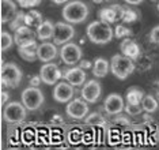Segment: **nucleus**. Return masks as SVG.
<instances>
[{
	"instance_id": "f257e3e1",
	"label": "nucleus",
	"mask_w": 159,
	"mask_h": 150,
	"mask_svg": "<svg viewBox=\"0 0 159 150\" xmlns=\"http://www.w3.org/2000/svg\"><path fill=\"white\" fill-rule=\"evenodd\" d=\"M86 34L89 40L93 44L97 45H103V44H109L113 40L114 31L110 27L109 23L103 21H94L86 29Z\"/></svg>"
},
{
	"instance_id": "f03ea898",
	"label": "nucleus",
	"mask_w": 159,
	"mask_h": 150,
	"mask_svg": "<svg viewBox=\"0 0 159 150\" xmlns=\"http://www.w3.org/2000/svg\"><path fill=\"white\" fill-rule=\"evenodd\" d=\"M61 14H63V18L66 19V22L72 25H78L87 19L89 7L84 2H80V0L67 2V4L64 6Z\"/></svg>"
},
{
	"instance_id": "7ed1b4c3",
	"label": "nucleus",
	"mask_w": 159,
	"mask_h": 150,
	"mask_svg": "<svg viewBox=\"0 0 159 150\" xmlns=\"http://www.w3.org/2000/svg\"><path fill=\"white\" fill-rule=\"evenodd\" d=\"M110 71L117 79L124 80L135 71V63L124 55H114L110 60Z\"/></svg>"
},
{
	"instance_id": "20e7f679",
	"label": "nucleus",
	"mask_w": 159,
	"mask_h": 150,
	"mask_svg": "<svg viewBox=\"0 0 159 150\" xmlns=\"http://www.w3.org/2000/svg\"><path fill=\"white\" fill-rule=\"evenodd\" d=\"M0 80L2 85L6 87H18L22 80V71L15 63H6L2 65L0 70Z\"/></svg>"
},
{
	"instance_id": "39448f33",
	"label": "nucleus",
	"mask_w": 159,
	"mask_h": 150,
	"mask_svg": "<svg viewBox=\"0 0 159 150\" xmlns=\"http://www.w3.org/2000/svg\"><path fill=\"white\" fill-rule=\"evenodd\" d=\"M44 94L35 86H30L22 91V104L27 111H37L44 104Z\"/></svg>"
},
{
	"instance_id": "423d86ee",
	"label": "nucleus",
	"mask_w": 159,
	"mask_h": 150,
	"mask_svg": "<svg viewBox=\"0 0 159 150\" xmlns=\"http://www.w3.org/2000/svg\"><path fill=\"white\" fill-rule=\"evenodd\" d=\"M26 115L27 109L25 108V105L16 101L7 104L3 111V118L7 123H22L26 119Z\"/></svg>"
},
{
	"instance_id": "0eeeda50",
	"label": "nucleus",
	"mask_w": 159,
	"mask_h": 150,
	"mask_svg": "<svg viewBox=\"0 0 159 150\" xmlns=\"http://www.w3.org/2000/svg\"><path fill=\"white\" fill-rule=\"evenodd\" d=\"M75 36V29L72 23L68 22H57L55 23V30H53V42L56 45H63L66 42H70Z\"/></svg>"
},
{
	"instance_id": "6e6552de",
	"label": "nucleus",
	"mask_w": 159,
	"mask_h": 150,
	"mask_svg": "<svg viewBox=\"0 0 159 150\" xmlns=\"http://www.w3.org/2000/svg\"><path fill=\"white\" fill-rule=\"evenodd\" d=\"M82 56H83L82 48L78 44H74V42L63 44L60 51V57L67 65H75L76 63H79Z\"/></svg>"
},
{
	"instance_id": "1a4fd4ad",
	"label": "nucleus",
	"mask_w": 159,
	"mask_h": 150,
	"mask_svg": "<svg viewBox=\"0 0 159 150\" xmlns=\"http://www.w3.org/2000/svg\"><path fill=\"white\" fill-rule=\"evenodd\" d=\"M66 112L70 118L75 119V120H82L87 116L89 113V104L86 100L83 98H74L70 100L66 107Z\"/></svg>"
},
{
	"instance_id": "9d476101",
	"label": "nucleus",
	"mask_w": 159,
	"mask_h": 150,
	"mask_svg": "<svg viewBox=\"0 0 159 150\" xmlns=\"http://www.w3.org/2000/svg\"><path fill=\"white\" fill-rule=\"evenodd\" d=\"M63 74H61L59 65L52 63V61H48L41 67L39 70V79L45 83V85H56L57 80H59Z\"/></svg>"
},
{
	"instance_id": "9b49d317",
	"label": "nucleus",
	"mask_w": 159,
	"mask_h": 150,
	"mask_svg": "<svg viewBox=\"0 0 159 150\" xmlns=\"http://www.w3.org/2000/svg\"><path fill=\"white\" fill-rule=\"evenodd\" d=\"M80 94L83 100H86L90 104H94L99 100L101 94H102V86L98 80H87V82L83 83Z\"/></svg>"
},
{
	"instance_id": "f8f14e48",
	"label": "nucleus",
	"mask_w": 159,
	"mask_h": 150,
	"mask_svg": "<svg viewBox=\"0 0 159 150\" xmlns=\"http://www.w3.org/2000/svg\"><path fill=\"white\" fill-rule=\"evenodd\" d=\"M103 109L107 115H118L124 111V98L117 93H111L105 98Z\"/></svg>"
},
{
	"instance_id": "ddd939ff",
	"label": "nucleus",
	"mask_w": 159,
	"mask_h": 150,
	"mask_svg": "<svg viewBox=\"0 0 159 150\" xmlns=\"http://www.w3.org/2000/svg\"><path fill=\"white\" fill-rule=\"evenodd\" d=\"M74 94H75L74 86L71 83H68L67 80L57 83L55 86V90H53V98H55V101L60 102V104H64V102H68L70 100H72Z\"/></svg>"
},
{
	"instance_id": "4468645a",
	"label": "nucleus",
	"mask_w": 159,
	"mask_h": 150,
	"mask_svg": "<svg viewBox=\"0 0 159 150\" xmlns=\"http://www.w3.org/2000/svg\"><path fill=\"white\" fill-rule=\"evenodd\" d=\"M57 56V48L55 42H46L44 41L42 44H39L37 48V59H39L44 63L52 61L53 59H56Z\"/></svg>"
},
{
	"instance_id": "2eb2a0df",
	"label": "nucleus",
	"mask_w": 159,
	"mask_h": 150,
	"mask_svg": "<svg viewBox=\"0 0 159 150\" xmlns=\"http://www.w3.org/2000/svg\"><path fill=\"white\" fill-rule=\"evenodd\" d=\"M64 79L72 86H82L86 82V72L83 71L82 67H71L67 68L66 72L63 74Z\"/></svg>"
},
{
	"instance_id": "dca6fc26",
	"label": "nucleus",
	"mask_w": 159,
	"mask_h": 150,
	"mask_svg": "<svg viewBox=\"0 0 159 150\" xmlns=\"http://www.w3.org/2000/svg\"><path fill=\"white\" fill-rule=\"evenodd\" d=\"M33 41H35V33L31 30V27H29L25 25V26H20L15 30L14 42H15L18 46L26 45V44H30Z\"/></svg>"
},
{
	"instance_id": "f3484780",
	"label": "nucleus",
	"mask_w": 159,
	"mask_h": 150,
	"mask_svg": "<svg viewBox=\"0 0 159 150\" xmlns=\"http://www.w3.org/2000/svg\"><path fill=\"white\" fill-rule=\"evenodd\" d=\"M120 49H121V53L124 55V56L129 57V59H132V60L137 59V57L140 56V45L135 41V40H132L129 37H125L121 41Z\"/></svg>"
},
{
	"instance_id": "a211bd4d",
	"label": "nucleus",
	"mask_w": 159,
	"mask_h": 150,
	"mask_svg": "<svg viewBox=\"0 0 159 150\" xmlns=\"http://www.w3.org/2000/svg\"><path fill=\"white\" fill-rule=\"evenodd\" d=\"M16 4L12 0H0V22L7 23L16 15Z\"/></svg>"
},
{
	"instance_id": "6ab92c4d",
	"label": "nucleus",
	"mask_w": 159,
	"mask_h": 150,
	"mask_svg": "<svg viewBox=\"0 0 159 150\" xmlns=\"http://www.w3.org/2000/svg\"><path fill=\"white\" fill-rule=\"evenodd\" d=\"M37 42L33 41L30 44H26V45H20L18 46V52H19L20 57L26 61H34L35 57H37Z\"/></svg>"
},
{
	"instance_id": "aec40b11",
	"label": "nucleus",
	"mask_w": 159,
	"mask_h": 150,
	"mask_svg": "<svg viewBox=\"0 0 159 150\" xmlns=\"http://www.w3.org/2000/svg\"><path fill=\"white\" fill-rule=\"evenodd\" d=\"M110 71V64L106 61V59L103 57H97L95 61H94V65H93V75L95 78H105Z\"/></svg>"
},
{
	"instance_id": "412c9836",
	"label": "nucleus",
	"mask_w": 159,
	"mask_h": 150,
	"mask_svg": "<svg viewBox=\"0 0 159 150\" xmlns=\"http://www.w3.org/2000/svg\"><path fill=\"white\" fill-rule=\"evenodd\" d=\"M53 30H55V25H53L50 21L46 19V21H42L41 23L37 26V31H35V34H37V37L39 40L46 41V40L53 37Z\"/></svg>"
},
{
	"instance_id": "4be33fe9",
	"label": "nucleus",
	"mask_w": 159,
	"mask_h": 150,
	"mask_svg": "<svg viewBox=\"0 0 159 150\" xmlns=\"http://www.w3.org/2000/svg\"><path fill=\"white\" fill-rule=\"evenodd\" d=\"M101 18H102L103 22H106V23H114L118 19V18L121 17V8L120 7H107V8H103L99 12Z\"/></svg>"
},
{
	"instance_id": "5701e85b",
	"label": "nucleus",
	"mask_w": 159,
	"mask_h": 150,
	"mask_svg": "<svg viewBox=\"0 0 159 150\" xmlns=\"http://www.w3.org/2000/svg\"><path fill=\"white\" fill-rule=\"evenodd\" d=\"M144 97V91L142 87L131 86L126 90V102L128 104H140Z\"/></svg>"
},
{
	"instance_id": "b1692460",
	"label": "nucleus",
	"mask_w": 159,
	"mask_h": 150,
	"mask_svg": "<svg viewBox=\"0 0 159 150\" xmlns=\"http://www.w3.org/2000/svg\"><path fill=\"white\" fill-rule=\"evenodd\" d=\"M41 22H42V14L38 12V11L31 10V11H29L27 14H25V23H26V26H29V27H31V26L37 27Z\"/></svg>"
},
{
	"instance_id": "393cba45",
	"label": "nucleus",
	"mask_w": 159,
	"mask_h": 150,
	"mask_svg": "<svg viewBox=\"0 0 159 150\" xmlns=\"http://www.w3.org/2000/svg\"><path fill=\"white\" fill-rule=\"evenodd\" d=\"M140 104H142L143 111H146L148 113H154L158 109V101L152 96H144Z\"/></svg>"
},
{
	"instance_id": "a878e982",
	"label": "nucleus",
	"mask_w": 159,
	"mask_h": 150,
	"mask_svg": "<svg viewBox=\"0 0 159 150\" xmlns=\"http://www.w3.org/2000/svg\"><path fill=\"white\" fill-rule=\"evenodd\" d=\"M14 44V37L10 33H7L4 30H0V49L4 52V51H8L12 46Z\"/></svg>"
},
{
	"instance_id": "bb28decb",
	"label": "nucleus",
	"mask_w": 159,
	"mask_h": 150,
	"mask_svg": "<svg viewBox=\"0 0 159 150\" xmlns=\"http://www.w3.org/2000/svg\"><path fill=\"white\" fill-rule=\"evenodd\" d=\"M86 124L91 127H101L105 124V119L101 113H91L90 116H86Z\"/></svg>"
},
{
	"instance_id": "cd10ccee",
	"label": "nucleus",
	"mask_w": 159,
	"mask_h": 150,
	"mask_svg": "<svg viewBox=\"0 0 159 150\" xmlns=\"http://www.w3.org/2000/svg\"><path fill=\"white\" fill-rule=\"evenodd\" d=\"M25 12H16V15L14 17V19L10 22V27H11V30L15 31L18 27L20 26H25Z\"/></svg>"
},
{
	"instance_id": "c85d7f7f",
	"label": "nucleus",
	"mask_w": 159,
	"mask_h": 150,
	"mask_svg": "<svg viewBox=\"0 0 159 150\" xmlns=\"http://www.w3.org/2000/svg\"><path fill=\"white\" fill-rule=\"evenodd\" d=\"M124 111L128 113V115L136 116V115H140V113H142L143 108L140 104H128V102H126V105H124Z\"/></svg>"
},
{
	"instance_id": "c756f323",
	"label": "nucleus",
	"mask_w": 159,
	"mask_h": 150,
	"mask_svg": "<svg viewBox=\"0 0 159 150\" xmlns=\"http://www.w3.org/2000/svg\"><path fill=\"white\" fill-rule=\"evenodd\" d=\"M132 34V30L125 26H122V25H117L116 26V37H129V36Z\"/></svg>"
},
{
	"instance_id": "7c9ffc66",
	"label": "nucleus",
	"mask_w": 159,
	"mask_h": 150,
	"mask_svg": "<svg viewBox=\"0 0 159 150\" xmlns=\"http://www.w3.org/2000/svg\"><path fill=\"white\" fill-rule=\"evenodd\" d=\"M18 4L23 8H30V7H35L41 3V0H16Z\"/></svg>"
},
{
	"instance_id": "2f4dec72",
	"label": "nucleus",
	"mask_w": 159,
	"mask_h": 150,
	"mask_svg": "<svg viewBox=\"0 0 159 150\" xmlns=\"http://www.w3.org/2000/svg\"><path fill=\"white\" fill-rule=\"evenodd\" d=\"M148 37H150V41L152 44H159V25L152 27V30L150 31V36H148Z\"/></svg>"
},
{
	"instance_id": "473e14b6",
	"label": "nucleus",
	"mask_w": 159,
	"mask_h": 150,
	"mask_svg": "<svg viewBox=\"0 0 159 150\" xmlns=\"http://www.w3.org/2000/svg\"><path fill=\"white\" fill-rule=\"evenodd\" d=\"M124 2L126 4H131V6H139V4H142L144 0H124Z\"/></svg>"
},
{
	"instance_id": "72a5a7b5",
	"label": "nucleus",
	"mask_w": 159,
	"mask_h": 150,
	"mask_svg": "<svg viewBox=\"0 0 159 150\" xmlns=\"http://www.w3.org/2000/svg\"><path fill=\"white\" fill-rule=\"evenodd\" d=\"M50 2H53L55 4H64V3L70 2V0H50Z\"/></svg>"
},
{
	"instance_id": "f704fd0d",
	"label": "nucleus",
	"mask_w": 159,
	"mask_h": 150,
	"mask_svg": "<svg viewBox=\"0 0 159 150\" xmlns=\"http://www.w3.org/2000/svg\"><path fill=\"white\" fill-rule=\"evenodd\" d=\"M90 65H91V64H90L89 61H84V63L82 61V63H80V67H82V68H84V67H90Z\"/></svg>"
},
{
	"instance_id": "c9c22d12",
	"label": "nucleus",
	"mask_w": 159,
	"mask_h": 150,
	"mask_svg": "<svg viewBox=\"0 0 159 150\" xmlns=\"http://www.w3.org/2000/svg\"><path fill=\"white\" fill-rule=\"evenodd\" d=\"M158 11H159V3H158Z\"/></svg>"
}]
</instances>
